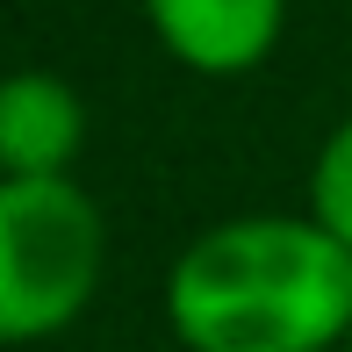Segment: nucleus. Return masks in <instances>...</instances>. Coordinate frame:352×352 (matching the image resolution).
<instances>
[{
  "instance_id": "1",
  "label": "nucleus",
  "mask_w": 352,
  "mask_h": 352,
  "mask_svg": "<svg viewBox=\"0 0 352 352\" xmlns=\"http://www.w3.org/2000/svg\"><path fill=\"white\" fill-rule=\"evenodd\" d=\"M345 324L352 252L324 223H223L173 274V331L195 352H324Z\"/></svg>"
},
{
  "instance_id": "2",
  "label": "nucleus",
  "mask_w": 352,
  "mask_h": 352,
  "mask_svg": "<svg viewBox=\"0 0 352 352\" xmlns=\"http://www.w3.org/2000/svg\"><path fill=\"white\" fill-rule=\"evenodd\" d=\"M101 280V216L72 180H0V338L72 324Z\"/></svg>"
},
{
  "instance_id": "4",
  "label": "nucleus",
  "mask_w": 352,
  "mask_h": 352,
  "mask_svg": "<svg viewBox=\"0 0 352 352\" xmlns=\"http://www.w3.org/2000/svg\"><path fill=\"white\" fill-rule=\"evenodd\" d=\"M79 101L51 72H14L0 79V166L8 180H58L65 158L79 151Z\"/></svg>"
},
{
  "instance_id": "3",
  "label": "nucleus",
  "mask_w": 352,
  "mask_h": 352,
  "mask_svg": "<svg viewBox=\"0 0 352 352\" xmlns=\"http://www.w3.org/2000/svg\"><path fill=\"white\" fill-rule=\"evenodd\" d=\"M151 22L195 72H245L274 51L280 0H151Z\"/></svg>"
},
{
  "instance_id": "5",
  "label": "nucleus",
  "mask_w": 352,
  "mask_h": 352,
  "mask_svg": "<svg viewBox=\"0 0 352 352\" xmlns=\"http://www.w3.org/2000/svg\"><path fill=\"white\" fill-rule=\"evenodd\" d=\"M316 223L352 252V122L324 144V158H316Z\"/></svg>"
}]
</instances>
